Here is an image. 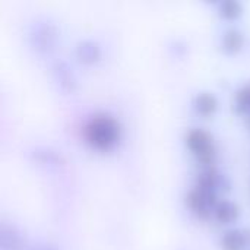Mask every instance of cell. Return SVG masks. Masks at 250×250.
Masks as SVG:
<instances>
[{
    "mask_svg": "<svg viewBox=\"0 0 250 250\" xmlns=\"http://www.w3.org/2000/svg\"><path fill=\"white\" fill-rule=\"evenodd\" d=\"M122 126L119 120L108 113L94 114L83 126L85 141L98 151H110L120 141Z\"/></svg>",
    "mask_w": 250,
    "mask_h": 250,
    "instance_id": "obj_1",
    "label": "cell"
},
{
    "mask_svg": "<svg viewBox=\"0 0 250 250\" xmlns=\"http://www.w3.org/2000/svg\"><path fill=\"white\" fill-rule=\"evenodd\" d=\"M185 144L188 149L198 158L204 167H211L215 158V146L211 133L205 129L195 127L190 129L185 136Z\"/></svg>",
    "mask_w": 250,
    "mask_h": 250,
    "instance_id": "obj_2",
    "label": "cell"
},
{
    "mask_svg": "<svg viewBox=\"0 0 250 250\" xmlns=\"http://www.w3.org/2000/svg\"><path fill=\"white\" fill-rule=\"evenodd\" d=\"M217 195L212 190H207L195 186L186 193V205L188 208L199 218L205 220L211 215V212L217 207Z\"/></svg>",
    "mask_w": 250,
    "mask_h": 250,
    "instance_id": "obj_3",
    "label": "cell"
},
{
    "mask_svg": "<svg viewBox=\"0 0 250 250\" xmlns=\"http://www.w3.org/2000/svg\"><path fill=\"white\" fill-rule=\"evenodd\" d=\"M249 245L246 230H230L220 240L223 250H243Z\"/></svg>",
    "mask_w": 250,
    "mask_h": 250,
    "instance_id": "obj_4",
    "label": "cell"
},
{
    "mask_svg": "<svg viewBox=\"0 0 250 250\" xmlns=\"http://www.w3.org/2000/svg\"><path fill=\"white\" fill-rule=\"evenodd\" d=\"M214 214H215V218L218 223L230 224L237 220L240 211H239L237 204H234L231 201H220L214 209Z\"/></svg>",
    "mask_w": 250,
    "mask_h": 250,
    "instance_id": "obj_5",
    "label": "cell"
},
{
    "mask_svg": "<svg viewBox=\"0 0 250 250\" xmlns=\"http://www.w3.org/2000/svg\"><path fill=\"white\" fill-rule=\"evenodd\" d=\"M193 105H195V110L201 116H211L215 113V110L218 107V101L212 92H201L196 95Z\"/></svg>",
    "mask_w": 250,
    "mask_h": 250,
    "instance_id": "obj_6",
    "label": "cell"
},
{
    "mask_svg": "<svg viewBox=\"0 0 250 250\" xmlns=\"http://www.w3.org/2000/svg\"><path fill=\"white\" fill-rule=\"evenodd\" d=\"M245 42V37L239 29H229L223 37V48L227 53H237Z\"/></svg>",
    "mask_w": 250,
    "mask_h": 250,
    "instance_id": "obj_7",
    "label": "cell"
},
{
    "mask_svg": "<svg viewBox=\"0 0 250 250\" xmlns=\"http://www.w3.org/2000/svg\"><path fill=\"white\" fill-rule=\"evenodd\" d=\"M242 13V4L236 0H226L220 4V15L226 19H236Z\"/></svg>",
    "mask_w": 250,
    "mask_h": 250,
    "instance_id": "obj_8",
    "label": "cell"
},
{
    "mask_svg": "<svg viewBox=\"0 0 250 250\" xmlns=\"http://www.w3.org/2000/svg\"><path fill=\"white\" fill-rule=\"evenodd\" d=\"M236 108L239 111H250V83L242 86L236 94Z\"/></svg>",
    "mask_w": 250,
    "mask_h": 250,
    "instance_id": "obj_9",
    "label": "cell"
},
{
    "mask_svg": "<svg viewBox=\"0 0 250 250\" xmlns=\"http://www.w3.org/2000/svg\"><path fill=\"white\" fill-rule=\"evenodd\" d=\"M82 50V54H81V60H83V62H92V60H97V53H94V50L97 51V47L95 45H91V47H85V44H83V47L81 48Z\"/></svg>",
    "mask_w": 250,
    "mask_h": 250,
    "instance_id": "obj_10",
    "label": "cell"
},
{
    "mask_svg": "<svg viewBox=\"0 0 250 250\" xmlns=\"http://www.w3.org/2000/svg\"><path fill=\"white\" fill-rule=\"evenodd\" d=\"M249 126H250V117H249Z\"/></svg>",
    "mask_w": 250,
    "mask_h": 250,
    "instance_id": "obj_11",
    "label": "cell"
}]
</instances>
